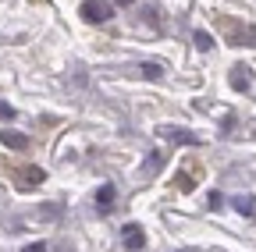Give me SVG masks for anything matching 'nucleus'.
<instances>
[{
  "label": "nucleus",
  "mask_w": 256,
  "mask_h": 252,
  "mask_svg": "<svg viewBox=\"0 0 256 252\" xmlns=\"http://www.w3.org/2000/svg\"><path fill=\"white\" fill-rule=\"evenodd\" d=\"M121 242H124V249H142L146 235H142V228H139V224H128V228L121 231Z\"/></svg>",
  "instance_id": "2"
},
{
  "label": "nucleus",
  "mask_w": 256,
  "mask_h": 252,
  "mask_svg": "<svg viewBox=\"0 0 256 252\" xmlns=\"http://www.w3.org/2000/svg\"><path fill=\"white\" fill-rule=\"evenodd\" d=\"M174 185L182 188V192H192V188H196V185H192V178H188V174H178V178H174Z\"/></svg>",
  "instance_id": "7"
},
{
  "label": "nucleus",
  "mask_w": 256,
  "mask_h": 252,
  "mask_svg": "<svg viewBox=\"0 0 256 252\" xmlns=\"http://www.w3.org/2000/svg\"><path fill=\"white\" fill-rule=\"evenodd\" d=\"M142 71H146V75H150V78H160V75H164V71H160V64H146V68H142Z\"/></svg>",
  "instance_id": "11"
},
{
  "label": "nucleus",
  "mask_w": 256,
  "mask_h": 252,
  "mask_svg": "<svg viewBox=\"0 0 256 252\" xmlns=\"http://www.w3.org/2000/svg\"><path fill=\"white\" fill-rule=\"evenodd\" d=\"M110 199H114V188H110V185H104L100 192H96V203H100V206H107Z\"/></svg>",
  "instance_id": "6"
},
{
  "label": "nucleus",
  "mask_w": 256,
  "mask_h": 252,
  "mask_svg": "<svg viewBox=\"0 0 256 252\" xmlns=\"http://www.w3.org/2000/svg\"><path fill=\"white\" fill-rule=\"evenodd\" d=\"M196 46H200V50H210V36H206V32H196Z\"/></svg>",
  "instance_id": "10"
},
{
  "label": "nucleus",
  "mask_w": 256,
  "mask_h": 252,
  "mask_svg": "<svg viewBox=\"0 0 256 252\" xmlns=\"http://www.w3.org/2000/svg\"><path fill=\"white\" fill-rule=\"evenodd\" d=\"M174 142H185V146H192V142H196V135H188V132H168Z\"/></svg>",
  "instance_id": "8"
},
{
  "label": "nucleus",
  "mask_w": 256,
  "mask_h": 252,
  "mask_svg": "<svg viewBox=\"0 0 256 252\" xmlns=\"http://www.w3.org/2000/svg\"><path fill=\"white\" fill-rule=\"evenodd\" d=\"M235 210L246 213V217H256V199H249V196H235Z\"/></svg>",
  "instance_id": "4"
},
{
  "label": "nucleus",
  "mask_w": 256,
  "mask_h": 252,
  "mask_svg": "<svg viewBox=\"0 0 256 252\" xmlns=\"http://www.w3.org/2000/svg\"><path fill=\"white\" fill-rule=\"evenodd\" d=\"M160 167H164V156H160V153H153L150 160H146V171H160Z\"/></svg>",
  "instance_id": "9"
},
{
  "label": "nucleus",
  "mask_w": 256,
  "mask_h": 252,
  "mask_svg": "<svg viewBox=\"0 0 256 252\" xmlns=\"http://www.w3.org/2000/svg\"><path fill=\"white\" fill-rule=\"evenodd\" d=\"M0 117H8V121H11V117H14V110H11L8 103H0Z\"/></svg>",
  "instance_id": "13"
},
{
  "label": "nucleus",
  "mask_w": 256,
  "mask_h": 252,
  "mask_svg": "<svg viewBox=\"0 0 256 252\" xmlns=\"http://www.w3.org/2000/svg\"><path fill=\"white\" fill-rule=\"evenodd\" d=\"M0 142H4V146H11V149H25V146H28V139H25L22 132H11V128H4V132H0Z\"/></svg>",
  "instance_id": "3"
},
{
  "label": "nucleus",
  "mask_w": 256,
  "mask_h": 252,
  "mask_svg": "<svg viewBox=\"0 0 256 252\" xmlns=\"http://www.w3.org/2000/svg\"><path fill=\"white\" fill-rule=\"evenodd\" d=\"M118 4H132V0H118Z\"/></svg>",
  "instance_id": "14"
},
{
  "label": "nucleus",
  "mask_w": 256,
  "mask_h": 252,
  "mask_svg": "<svg viewBox=\"0 0 256 252\" xmlns=\"http://www.w3.org/2000/svg\"><path fill=\"white\" fill-rule=\"evenodd\" d=\"M82 14H86V21H107L110 7L104 4V0H89V4H82Z\"/></svg>",
  "instance_id": "1"
},
{
  "label": "nucleus",
  "mask_w": 256,
  "mask_h": 252,
  "mask_svg": "<svg viewBox=\"0 0 256 252\" xmlns=\"http://www.w3.org/2000/svg\"><path fill=\"white\" fill-rule=\"evenodd\" d=\"M22 252H46V245H43V242H32V245H25Z\"/></svg>",
  "instance_id": "12"
},
{
  "label": "nucleus",
  "mask_w": 256,
  "mask_h": 252,
  "mask_svg": "<svg viewBox=\"0 0 256 252\" xmlns=\"http://www.w3.org/2000/svg\"><path fill=\"white\" fill-rule=\"evenodd\" d=\"M43 178H46V174H43L40 167H25V171H22V181H28V185H40Z\"/></svg>",
  "instance_id": "5"
}]
</instances>
